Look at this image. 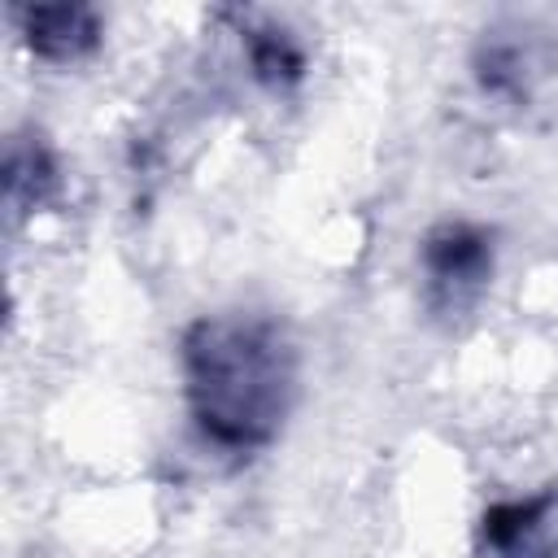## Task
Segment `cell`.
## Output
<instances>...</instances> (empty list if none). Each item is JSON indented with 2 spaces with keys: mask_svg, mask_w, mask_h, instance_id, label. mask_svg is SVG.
I'll use <instances>...</instances> for the list:
<instances>
[{
  "mask_svg": "<svg viewBox=\"0 0 558 558\" xmlns=\"http://www.w3.org/2000/svg\"><path fill=\"white\" fill-rule=\"evenodd\" d=\"M87 39H92V26H87V13H78V9H39L35 13V48L39 52L70 57Z\"/></svg>",
  "mask_w": 558,
  "mask_h": 558,
  "instance_id": "cell-2",
  "label": "cell"
},
{
  "mask_svg": "<svg viewBox=\"0 0 558 558\" xmlns=\"http://www.w3.org/2000/svg\"><path fill=\"white\" fill-rule=\"evenodd\" d=\"M187 392L201 427L222 445H257L288 397V353L266 323L214 318L187 336Z\"/></svg>",
  "mask_w": 558,
  "mask_h": 558,
  "instance_id": "cell-1",
  "label": "cell"
}]
</instances>
